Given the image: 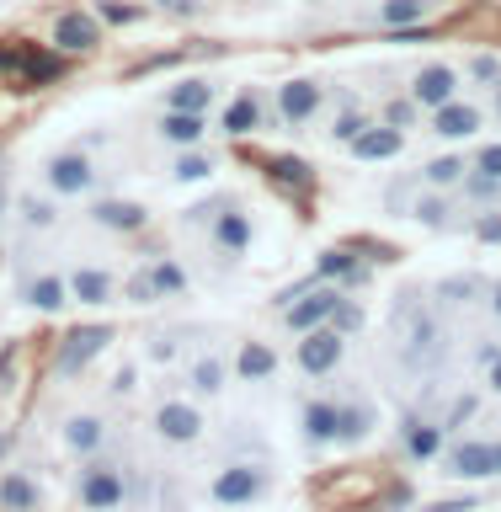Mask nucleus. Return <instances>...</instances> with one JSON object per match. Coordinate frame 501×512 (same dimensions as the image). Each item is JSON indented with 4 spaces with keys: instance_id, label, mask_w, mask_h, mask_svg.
Here are the masks:
<instances>
[{
    "instance_id": "20",
    "label": "nucleus",
    "mask_w": 501,
    "mask_h": 512,
    "mask_svg": "<svg viewBox=\"0 0 501 512\" xmlns=\"http://www.w3.org/2000/svg\"><path fill=\"white\" fill-rule=\"evenodd\" d=\"M208 134V112H171L166 107V118H160V139H171V144H203Z\"/></svg>"
},
{
    "instance_id": "8",
    "label": "nucleus",
    "mask_w": 501,
    "mask_h": 512,
    "mask_svg": "<svg viewBox=\"0 0 501 512\" xmlns=\"http://www.w3.org/2000/svg\"><path fill=\"white\" fill-rule=\"evenodd\" d=\"M459 96V70L454 64H422L416 70V80H411V102L416 107H443V102H454Z\"/></svg>"
},
{
    "instance_id": "1",
    "label": "nucleus",
    "mask_w": 501,
    "mask_h": 512,
    "mask_svg": "<svg viewBox=\"0 0 501 512\" xmlns=\"http://www.w3.org/2000/svg\"><path fill=\"white\" fill-rule=\"evenodd\" d=\"M267 486H272V475L262 464H224L214 475V486H208V496H214L219 507H251L267 496Z\"/></svg>"
},
{
    "instance_id": "49",
    "label": "nucleus",
    "mask_w": 501,
    "mask_h": 512,
    "mask_svg": "<svg viewBox=\"0 0 501 512\" xmlns=\"http://www.w3.org/2000/svg\"><path fill=\"white\" fill-rule=\"evenodd\" d=\"M491 470L501 475V443H491Z\"/></svg>"
},
{
    "instance_id": "42",
    "label": "nucleus",
    "mask_w": 501,
    "mask_h": 512,
    "mask_svg": "<svg viewBox=\"0 0 501 512\" xmlns=\"http://www.w3.org/2000/svg\"><path fill=\"white\" fill-rule=\"evenodd\" d=\"M128 299H134V304H155V299H160V294H155V278H150V267L128 278Z\"/></svg>"
},
{
    "instance_id": "29",
    "label": "nucleus",
    "mask_w": 501,
    "mask_h": 512,
    "mask_svg": "<svg viewBox=\"0 0 501 512\" xmlns=\"http://www.w3.org/2000/svg\"><path fill=\"white\" fill-rule=\"evenodd\" d=\"M406 454L411 459H438L443 454V427L438 422H406Z\"/></svg>"
},
{
    "instance_id": "40",
    "label": "nucleus",
    "mask_w": 501,
    "mask_h": 512,
    "mask_svg": "<svg viewBox=\"0 0 501 512\" xmlns=\"http://www.w3.org/2000/svg\"><path fill=\"white\" fill-rule=\"evenodd\" d=\"M96 16H102V22L128 27V22H139V6H123V0H102V6H96Z\"/></svg>"
},
{
    "instance_id": "47",
    "label": "nucleus",
    "mask_w": 501,
    "mask_h": 512,
    "mask_svg": "<svg viewBox=\"0 0 501 512\" xmlns=\"http://www.w3.org/2000/svg\"><path fill=\"white\" fill-rule=\"evenodd\" d=\"M470 507H475V496H464V502H432L422 512H470Z\"/></svg>"
},
{
    "instance_id": "44",
    "label": "nucleus",
    "mask_w": 501,
    "mask_h": 512,
    "mask_svg": "<svg viewBox=\"0 0 501 512\" xmlns=\"http://www.w3.org/2000/svg\"><path fill=\"white\" fill-rule=\"evenodd\" d=\"M470 75H475V80H491V86H496V80H501V64H496L491 54H475V59H470Z\"/></svg>"
},
{
    "instance_id": "18",
    "label": "nucleus",
    "mask_w": 501,
    "mask_h": 512,
    "mask_svg": "<svg viewBox=\"0 0 501 512\" xmlns=\"http://www.w3.org/2000/svg\"><path fill=\"white\" fill-rule=\"evenodd\" d=\"M166 107L171 112H208L214 107V80H203V75L176 80V86L166 91Z\"/></svg>"
},
{
    "instance_id": "35",
    "label": "nucleus",
    "mask_w": 501,
    "mask_h": 512,
    "mask_svg": "<svg viewBox=\"0 0 501 512\" xmlns=\"http://www.w3.org/2000/svg\"><path fill=\"white\" fill-rule=\"evenodd\" d=\"M208 171H214V155H203L198 144H187V155L176 160V176H182V182H203Z\"/></svg>"
},
{
    "instance_id": "4",
    "label": "nucleus",
    "mask_w": 501,
    "mask_h": 512,
    "mask_svg": "<svg viewBox=\"0 0 501 512\" xmlns=\"http://www.w3.org/2000/svg\"><path fill=\"white\" fill-rule=\"evenodd\" d=\"M80 507H91V512L123 507V470H118V464L91 459L86 470H80Z\"/></svg>"
},
{
    "instance_id": "36",
    "label": "nucleus",
    "mask_w": 501,
    "mask_h": 512,
    "mask_svg": "<svg viewBox=\"0 0 501 512\" xmlns=\"http://www.w3.org/2000/svg\"><path fill=\"white\" fill-rule=\"evenodd\" d=\"M475 240H486V246H501V208H486V214H475Z\"/></svg>"
},
{
    "instance_id": "24",
    "label": "nucleus",
    "mask_w": 501,
    "mask_h": 512,
    "mask_svg": "<svg viewBox=\"0 0 501 512\" xmlns=\"http://www.w3.org/2000/svg\"><path fill=\"white\" fill-rule=\"evenodd\" d=\"M256 128H262V102H256V91H240L230 102V112H224V134L246 139V134H256Z\"/></svg>"
},
{
    "instance_id": "15",
    "label": "nucleus",
    "mask_w": 501,
    "mask_h": 512,
    "mask_svg": "<svg viewBox=\"0 0 501 512\" xmlns=\"http://www.w3.org/2000/svg\"><path fill=\"white\" fill-rule=\"evenodd\" d=\"M379 427V416L368 400H336V443H363Z\"/></svg>"
},
{
    "instance_id": "50",
    "label": "nucleus",
    "mask_w": 501,
    "mask_h": 512,
    "mask_svg": "<svg viewBox=\"0 0 501 512\" xmlns=\"http://www.w3.org/2000/svg\"><path fill=\"white\" fill-rule=\"evenodd\" d=\"M0 203H6V171H0Z\"/></svg>"
},
{
    "instance_id": "27",
    "label": "nucleus",
    "mask_w": 501,
    "mask_h": 512,
    "mask_svg": "<svg viewBox=\"0 0 501 512\" xmlns=\"http://www.w3.org/2000/svg\"><path fill=\"white\" fill-rule=\"evenodd\" d=\"M304 438L336 443V400H310V406H304Z\"/></svg>"
},
{
    "instance_id": "16",
    "label": "nucleus",
    "mask_w": 501,
    "mask_h": 512,
    "mask_svg": "<svg viewBox=\"0 0 501 512\" xmlns=\"http://www.w3.org/2000/svg\"><path fill=\"white\" fill-rule=\"evenodd\" d=\"M43 507V491L27 470H6L0 475V512H38Z\"/></svg>"
},
{
    "instance_id": "52",
    "label": "nucleus",
    "mask_w": 501,
    "mask_h": 512,
    "mask_svg": "<svg viewBox=\"0 0 501 512\" xmlns=\"http://www.w3.org/2000/svg\"><path fill=\"white\" fill-rule=\"evenodd\" d=\"M496 315H501V288H496Z\"/></svg>"
},
{
    "instance_id": "19",
    "label": "nucleus",
    "mask_w": 501,
    "mask_h": 512,
    "mask_svg": "<svg viewBox=\"0 0 501 512\" xmlns=\"http://www.w3.org/2000/svg\"><path fill=\"white\" fill-rule=\"evenodd\" d=\"M22 299L32 304V310H43V315H54L70 304V278H54V272H43V278H32L22 288Z\"/></svg>"
},
{
    "instance_id": "9",
    "label": "nucleus",
    "mask_w": 501,
    "mask_h": 512,
    "mask_svg": "<svg viewBox=\"0 0 501 512\" xmlns=\"http://www.w3.org/2000/svg\"><path fill=\"white\" fill-rule=\"evenodd\" d=\"M203 411L198 406H187V400H160V411H155V432L166 443H198L203 438Z\"/></svg>"
},
{
    "instance_id": "48",
    "label": "nucleus",
    "mask_w": 501,
    "mask_h": 512,
    "mask_svg": "<svg viewBox=\"0 0 501 512\" xmlns=\"http://www.w3.org/2000/svg\"><path fill=\"white\" fill-rule=\"evenodd\" d=\"M491 390L501 395V352H496V358H491Z\"/></svg>"
},
{
    "instance_id": "28",
    "label": "nucleus",
    "mask_w": 501,
    "mask_h": 512,
    "mask_svg": "<svg viewBox=\"0 0 501 512\" xmlns=\"http://www.w3.org/2000/svg\"><path fill=\"white\" fill-rule=\"evenodd\" d=\"M102 438H107V432H102L96 416H70V422H64V443H70L75 454H86V459L102 448Z\"/></svg>"
},
{
    "instance_id": "17",
    "label": "nucleus",
    "mask_w": 501,
    "mask_h": 512,
    "mask_svg": "<svg viewBox=\"0 0 501 512\" xmlns=\"http://www.w3.org/2000/svg\"><path fill=\"white\" fill-rule=\"evenodd\" d=\"M400 144H406V134H400V128L368 123L363 134L352 139V155H358V160H390V155H400Z\"/></svg>"
},
{
    "instance_id": "46",
    "label": "nucleus",
    "mask_w": 501,
    "mask_h": 512,
    "mask_svg": "<svg viewBox=\"0 0 501 512\" xmlns=\"http://www.w3.org/2000/svg\"><path fill=\"white\" fill-rule=\"evenodd\" d=\"M470 416H475V400L464 395V400H454V411H448V427H464Z\"/></svg>"
},
{
    "instance_id": "43",
    "label": "nucleus",
    "mask_w": 501,
    "mask_h": 512,
    "mask_svg": "<svg viewBox=\"0 0 501 512\" xmlns=\"http://www.w3.org/2000/svg\"><path fill=\"white\" fill-rule=\"evenodd\" d=\"M416 112H422L416 102H390V107H384V123H390V128H411Z\"/></svg>"
},
{
    "instance_id": "34",
    "label": "nucleus",
    "mask_w": 501,
    "mask_h": 512,
    "mask_svg": "<svg viewBox=\"0 0 501 512\" xmlns=\"http://www.w3.org/2000/svg\"><path fill=\"white\" fill-rule=\"evenodd\" d=\"M464 171H470V166H464V155H443V160H432V166L422 171V182L427 187H459Z\"/></svg>"
},
{
    "instance_id": "45",
    "label": "nucleus",
    "mask_w": 501,
    "mask_h": 512,
    "mask_svg": "<svg viewBox=\"0 0 501 512\" xmlns=\"http://www.w3.org/2000/svg\"><path fill=\"white\" fill-rule=\"evenodd\" d=\"M443 214H448L443 198H422V203H416V219H427V224H443Z\"/></svg>"
},
{
    "instance_id": "12",
    "label": "nucleus",
    "mask_w": 501,
    "mask_h": 512,
    "mask_svg": "<svg viewBox=\"0 0 501 512\" xmlns=\"http://www.w3.org/2000/svg\"><path fill=\"white\" fill-rule=\"evenodd\" d=\"M432 134H443V139H475L480 134V107L470 102H443V107H432Z\"/></svg>"
},
{
    "instance_id": "39",
    "label": "nucleus",
    "mask_w": 501,
    "mask_h": 512,
    "mask_svg": "<svg viewBox=\"0 0 501 512\" xmlns=\"http://www.w3.org/2000/svg\"><path fill=\"white\" fill-rule=\"evenodd\" d=\"M470 171H480V176H496V182H501V144H480L475 160H470Z\"/></svg>"
},
{
    "instance_id": "13",
    "label": "nucleus",
    "mask_w": 501,
    "mask_h": 512,
    "mask_svg": "<svg viewBox=\"0 0 501 512\" xmlns=\"http://www.w3.org/2000/svg\"><path fill=\"white\" fill-rule=\"evenodd\" d=\"M91 219L102 224V230H123V235H134V230H144V203H134V198H102V203H91Z\"/></svg>"
},
{
    "instance_id": "30",
    "label": "nucleus",
    "mask_w": 501,
    "mask_h": 512,
    "mask_svg": "<svg viewBox=\"0 0 501 512\" xmlns=\"http://www.w3.org/2000/svg\"><path fill=\"white\" fill-rule=\"evenodd\" d=\"M150 278H155V294H160V299H182V294H187V272H182V262H176V256H155V262H150Z\"/></svg>"
},
{
    "instance_id": "3",
    "label": "nucleus",
    "mask_w": 501,
    "mask_h": 512,
    "mask_svg": "<svg viewBox=\"0 0 501 512\" xmlns=\"http://www.w3.org/2000/svg\"><path fill=\"white\" fill-rule=\"evenodd\" d=\"M342 352H347V336L336 331V326H315V331H304V342H299V368L310 379H326L336 374V363H342Z\"/></svg>"
},
{
    "instance_id": "21",
    "label": "nucleus",
    "mask_w": 501,
    "mask_h": 512,
    "mask_svg": "<svg viewBox=\"0 0 501 512\" xmlns=\"http://www.w3.org/2000/svg\"><path fill=\"white\" fill-rule=\"evenodd\" d=\"M70 299H80V304H107V299H112V272H107V267H75V272H70Z\"/></svg>"
},
{
    "instance_id": "26",
    "label": "nucleus",
    "mask_w": 501,
    "mask_h": 512,
    "mask_svg": "<svg viewBox=\"0 0 501 512\" xmlns=\"http://www.w3.org/2000/svg\"><path fill=\"white\" fill-rule=\"evenodd\" d=\"M59 75H64V59H59V54H38V48H32V54H27V64L16 70V91L48 86V80H59Z\"/></svg>"
},
{
    "instance_id": "25",
    "label": "nucleus",
    "mask_w": 501,
    "mask_h": 512,
    "mask_svg": "<svg viewBox=\"0 0 501 512\" xmlns=\"http://www.w3.org/2000/svg\"><path fill=\"white\" fill-rule=\"evenodd\" d=\"M432 0H379V27L384 32H400V27H416L427 22Z\"/></svg>"
},
{
    "instance_id": "6",
    "label": "nucleus",
    "mask_w": 501,
    "mask_h": 512,
    "mask_svg": "<svg viewBox=\"0 0 501 512\" xmlns=\"http://www.w3.org/2000/svg\"><path fill=\"white\" fill-rule=\"evenodd\" d=\"M342 304V288H304L299 299H288L283 304V320H288V331H315V326H326L331 310Z\"/></svg>"
},
{
    "instance_id": "51",
    "label": "nucleus",
    "mask_w": 501,
    "mask_h": 512,
    "mask_svg": "<svg viewBox=\"0 0 501 512\" xmlns=\"http://www.w3.org/2000/svg\"><path fill=\"white\" fill-rule=\"evenodd\" d=\"M496 118H501V80H496Z\"/></svg>"
},
{
    "instance_id": "22",
    "label": "nucleus",
    "mask_w": 501,
    "mask_h": 512,
    "mask_svg": "<svg viewBox=\"0 0 501 512\" xmlns=\"http://www.w3.org/2000/svg\"><path fill=\"white\" fill-rule=\"evenodd\" d=\"M315 278H320V283H358V278H363V262H358L347 246H331V251H320Z\"/></svg>"
},
{
    "instance_id": "32",
    "label": "nucleus",
    "mask_w": 501,
    "mask_h": 512,
    "mask_svg": "<svg viewBox=\"0 0 501 512\" xmlns=\"http://www.w3.org/2000/svg\"><path fill=\"white\" fill-rule=\"evenodd\" d=\"M438 352V326L422 315V320H411V331H406V358L416 363V358H432Z\"/></svg>"
},
{
    "instance_id": "31",
    "label": "nucleus",
    "mask_w": 501,
    "mask_h": 512,
    "mask_svg": "<svg viewBox=\"0 0 501 512\" xmlns=\"http://www.w3.org/2000/svg\"><path fill=\"white\" fill-rule=\"evenodd\" d=\"M267 171L278 176L283 187H299V192H310V182H315V166H310V160H299V155H272Z\"/></svg>"
},
{
    "instance_id": "5",
    "label": "nucleus",
    "mask_w": 501,
    "mask_h": 512,
    "mask_svg": "<svg viewBox=\"0 0 501 512\" xmlns=\"http://www.w3.org/2000/svg\"><path fill=\"white\" fill-rule=\"evenodd\" d=\"M48 192H59V198H80V192H91L96 187V171H91V160L80 155V150H59V155H48Z\"/></svg>"
},
{
    "instance_id": "41",
    "label": "nucleus",
    "mask_w": 501,
    "mask_h": 512,
    "mask_svg": "<svg viewBox=\"0 0 501 512\" xmlns=\"http://www.w3.org/2000/svg\"><path fill=\"white\" fill-rule=\"evenodd\" d=\"M368 128V118L363 112H342V118H336V128H331V139H342V144H352Z\"/></svg>"
},
{
    "instance_id": "38",
    "label": "nucleus",
    "mask_w": 501,
    "mask_h": 512,
    "mask_svg": "<svg viewBox=\"0 0 501 512\" xmlns=\"http://www.w3.org/2000/svg\"><path fill=\"white\" fill-rule=\"evenodd\" d=\"M22 219L32 224V230H48V224H54V203L48 198H22Z\"/></svg>"
},
{
    "instance_id": "33",
    "label": "nucleus",
    "mask_w": 501,
    "mask_h": 512,
    "mask_svg": "<svg viewBox=\"0 0 501 512\" xmlns=\"http://www.w3.org/2000/svg\"><path fill=\"white\" fill-rule=\"evenodd\" d=\"M192 390H198V395H219L224 390V363L214 358V352H208V358H198V363H192Z\"/></svg>"
},
{
    "instance_id": "11",
    "label": "nucleus",
    "mask_w": 501,
    "mask_h": 512,
    "mask_svg": "<svg viewBox=\"0 0 501 512\" xmlns=\"http://www.w3.org/2000/svg\"><path fill=\"white\" fill-rule=\"evenodd\" d=\"M320 112V86L315 80H283L278 86V118L288 128H304Z\"/></svg>"
},
{
    "instance_id": "23",
    "label": "nucleus",
    "mask_w": 501,
    "mask_h": 512,
    "mask_svg": "<svg viewBox=\"0 0 501 512\" xmlns=\"http://www.w3.org/2000/svg\"><path fill=\"white\" fill-rule=\"evenodd\" d=\"M235 368H240V379H246V384H262V379L278 374V352H272L267 342H246L235 352Z\"/></svg>"
},
{
    "instance_id": "2",
    "label": "nucleus",
    "mask_w": 501,
    "mask_h": 512,
    "mask_svg": "<svg viewBox=\"0 0 501 512\" xmlns=\"http://www.w3.org/2000/svg\"><path fill=\"white\" fill-rule=\"evenodd\" d=\"M208 235H214L219 256H246L251 251V214L235 198H214V219H208Z\"/></svg>"
},
{
    "instance_id": "37",
    "label": "nucleus",
    "mask_w": 501,
    "mask_h": 512,
    "mask_svg": "<svg viewBox=\"0 0 501 512\" xmlns=\"http://www.w3.org/2000/svg\"><path fill=\"white\" fill-rule=\"evenodd\" d=\"M331 326L342 331V336H352V331L363 326V310H358V304H352V299L342 294V304H336V310H331Z\"/></svg>"
},
{
    "instance_id": "7",
    "label": "nucleus",
    "mask_w": 501,
    "mask_h": 512,
    "mask_svg": "<svg viewBox=\"0 0 501 512\" xmlns=\"http://www.w3.org/2000/svg\"><path fill=\"white\" fill-rule=\"evenodd\" d=\"M107 342H112V326H75V331L59 342V374H64V379L86 374V363H91Z\"/></svg>"
},
{
    "instance_id": "14",
    "label": "nucleus",
    "mask_w": 501,
    "mask_h": 512,
    "mask_svg": "<svg viewBox=\"0 0 501 512\" xmlns=\"http://www.w3.org/2000/svg\"><path fill=\"white\" fill-rule=\"evenodd\" d=\"M443 464H448V475H454V480H486V475H496L491 470V443H454L443 454Z\"/></svg>"
},
{
    "instance_id": "10",
    "label": "nucleus",
    "mask_w": 501,
    "mask_h": 512,
    "mask_svg": "<svg viewBox=\"0 0 501 512\" xmlns=\"http://www.w3.org/2000/svg\"><path fill=\"white\" fill-rule=\"evenodd\" d=\"M96 43H102V22H96L91 11H64L54 22V48L59 54H91Z\"/></svg>"
}]
</instances>
